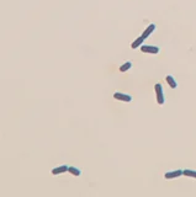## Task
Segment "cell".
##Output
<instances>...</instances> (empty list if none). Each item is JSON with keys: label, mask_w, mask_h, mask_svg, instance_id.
<instances>
[{"label": "cell", "mask_w": 196, "mask_h": 197, "mask_svg": "<svg viewBox=\"0 0 196 197\" xmlns=\"http://www.w3.org/2000/svg\"><path fill=\"white\" fill-rule=\"evenodd\" d=\"M154 91H155V100L159 105H163L165 102V97H164V94H163V87H162V84H155L154 85Z\"/></svg>", "instance_id": "cell-1"}, {"label": "cell", "mask_w": 196, "mask_h": 197, "mask_svg": "<svg viewBox=\"0 0 196 197\" xmlns=\"http://www.w3.org/2000/svg\"><path fill=\"white\" fill-rule=\"evenodd\" d=\"M141 51L143 53H151V54H158L160 48L157 46H151V44H142Z\"/></svg>", "instance_id": "cell-2"}, {"label": "cell", "mask_w": 196, "mask_h": 197, "mask_svg": "<svg viewBox=\"0 0 196 197\" xmlns=\"http://www.w3.org/2000/svg\"><path fill=\"white\" fill-rule=\"evenodd\" d=\"M114 99L122 101V102H131L132 101V96L128 94H123V93H115L114 94Z\"/></svg>", "instance_id": "cell-3"}, {"label": "cell", "mask_w": 196, "mask_h": 197, "mask_svg": "<svg viewBox=\"0 0 196 197\" xmlns=\"http://www.w3.org/2000/svg\"><path fill=\"white\" fill-rule=\"evenodd\" d=\"M181 175H183V170L178 169V170H173V171L165 172V174H164V179H167V180H171V179H176V177H180Z\"/></svg>", "instance_id": "cell-4"}, {"label": "cell", "mask_w": 196, "mask_h": 197, "mask_svg": "<svg viewBox=\"0 0 196 197\" xmlns=\"http://www.w3.org/2000/svg\"><path fill=\"white\" fill-rule=\"evenodd\" d=\"M145 37L143 36H139V37H137L132 43H131V48L132 49H136V48H138V47H141L142 44H143V42H145Z\"/></svg>", "instance_id": "cell-5"}, {"label": "cell", "mask_w": 196, "mask_h": 197, "mask_svg": "<svg viewBox=\"0 0 196 197\" xmlns=\"http://www.w3.org/2000/svg\"><path fill=\"white\" fill-rule=\"evenodd\" d=\"M68 169H69L68 165H61V166H57V168H53L52 174L53 175H59V174H63V172L68 171Z\"/></svg>", "instance_id": "cell-6"}, {"label": "cell", "mask_w": 196, "mask_h": 197, "mask_svg": "<svg viewBox=\"0 0 196 197\" xmlns=\"http://www.w3.org/2000/svg\"><path fill=\"white\" fill-rule=\"evenodd\" d=\"M154 30H155V25H154V24H151V25H149V26H148V27H147V28L143 31V33H142V36H143L145 38H148L149 36H151V34L154 32Z\"/></svg>", "instance_id": "cell-7"}, {"label": "cell", "mask_w": 196, "mask_h": 197, "mask_svg": "<svg viewBox=\"0 0 196 197\" xmlns=\"http://www.w3.org/2000/svg\"><path fill=\"white\" fill-rule=\"evenodd\" d=\"M165 81L169 84V86H170L171 89H176V87H178V83H176V80L174 79L173 75H167V77H165Z\"/></svg>", "instance_id": "cell-8"}, {"label": "cell", "mask_w": 196, "mask_h": 197, "mask_svg": "<svg viewBox=\"0 0 196 197\" xmlns=\"http://www.w3.org/2000/svg\"><path fill=\"white\" fill-rule=\"evenodd\" d=\"M183 175H185L186 177H192V179H196V171H195V170L185 169V170H183Z\"/></svg>", "instance_id": "cell-9"}, {"label": "cell", "mask_w": 196, "mask_h": 197, "mask_svg": "<svg viewBox=\"0 0 196 197\" xmlns=\"http://www.w3.org/2000/svg\"><path fill=\"white\" fill-rule=\"evenodd\" d=\"M68 171H69L70 174H72V175H74V176H80V174H81L80 169L77 168V166H69Z\"/></svg>", "instance_id": "cell-10"}, {"label": "cell", "mask_w": 196, "mask_h": 197, "mask_svg": "<svg viewBox=\"0 0 196 197\" xmlns=\"http://www.w3.org/2000/svg\"><path fill=\"white\" fill-rule=\"evenodd\" d=\"M131 67H132V63H131V62H126V63H123V64L120 67V71H121V73H125V71L130 70Z\"/></svg>", "instance_id": "cell-11"}]
</instances>
